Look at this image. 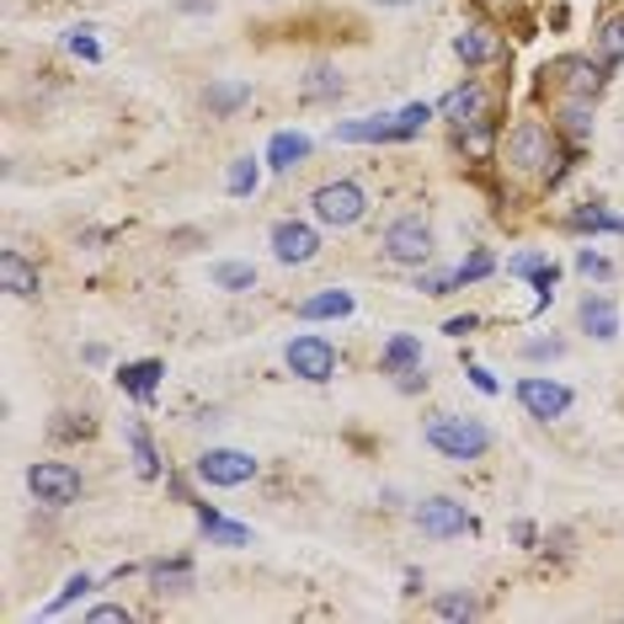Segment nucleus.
I'll list each match as a JSON object with an SVG mask.
<instances>
[{
  "label": "nucleus",
  "mask_w": 624,
  "mask_h": 624,
  "mask_svg": "<svg viewBox=\"0 0 624 624\" xmlns=\"http://www.w3.org/2000/svg\"><path fill=\"white\" fill-rule=\"evenodd\" d=\"M507 161L518 166V171H539V177H561V144H556V133L545 124H518L507 133Z\"/></svg>",
  "instance_id": "obj_1"
},
{
  "label": "nucleus",
  "mask_w": 624,
  "mask_h": 624,
  "mask_svg": "<svg viewBox=\"0 0 624 624\" xmlns=\"http://www.w3.org/2000/svg\"><path fill=\"white\" fill-rule=\"evenodd\" d=\"M428 443H433L443 459L470 464V459H481V454L492 448V433H486L475 417H433V422H428Z\"/></svg>",
  "instance_id": "obj_2"
},
{
  "label": "nucleus",
  "mask_w": 624,
  "mask_h": 624,
  "mask_svg": "<svg viewBox=\"0 0 624 624\" xmlns=\"http://www.w3.org/2000/svg\"><path fill=\"white\" fill-rule=\"evenodd\" d=\"M27 486H33V497L49 501V507H69V501H80V492H86L80 470H75V464H64V459H43V464H33V470H27Z\"/></svg>",
  "instance_id": "obj_3"
},
{
  "label": "nucleus",
  "mask_w": 624,
  "mask_h": 624,
  "mask_svg": "<svg viewBox=\"0 0 624 624\" xmlns=\"http://www.w3.org/2000/svg\"><path fill=\"white\" fill-rule=\"evenodd\" d=\"M315 214L326 219V225H336V230H347V225H358L364 219V208H369V198L358 182H326V188H315Z\"/></svg>",
  "instance_id": "obj_4"
},
{
  "label": "nucleus",
  "mask_w": 624,
  "mask_h": 624,
  "mask_svg": "<svg viewBox=\"0 0 624 624\" xmlns=\"http://www.w3.org/2000/svg\"><path fill=\"white\" fill-rule=\"evenodd\" d=\"M384 256L400 262V267H422V262L433 256V230H428L422 219H395V225L384 230Z\"/></svg>",
  "instance_id": "obj_5"
},
{
  "label": "nucleus",
  "mask_w": 624,
  "mask_h": 624,
  "mask_svg": "<svg viewBox=\"0 0 624 624\" xmlns=\"http://www.w3.org/2000/svg\"><path fill=\"white\" fill-rule=\"evenodd\" d=\"M283 358H289L294 374L310 379V384H326V379L336 374V347H331L326 336H294Z\"/></svg>",
  "instance_id": "obj_6"
},
{
  "label": "nucleus",
  "mask_w": 624,
  "mask_h": 624,
  "mask_svg": "<svg viewBox=\"0 0 624 624\" xmlns=\"http://www.w3.org/2000/svg\"><path fill=\"white\" fill-rule=\"evenodd\" d=\"M251 475H256V459L241 448H208L198 459V481H208V486H246Z\"/></svg>",
  "instance_id": "obj_7"
},
{
  "label": "nucleus",
  "mask_w": 624,
  "mask_h": 624,
  "mask_svg": "<svg viewBox=\"0 0 624 624\" xmlns=\"http://www.w3.org/2000/svg\"><path fill=\"white\" fill-rule=\"evenodd\" d=\"M518 400H523V411L539 417V422H556V417L571 411V390L556 384V379H518Z\"/></svg>",
  "instance_id": "obj_8"
},
{
  "label": "nucleus",
  "mask_w": 624,
  "mask_h": 624,
  "mask_svg": "<svg viewBox=\"0 0 624 624\" xmlns=\"http://www.w3.org/2000/svg\"><path fill=\"white\" fill-rule=\"evenodd\" d=\"M417 523H422V534H428V539H454V534L475 529V523H470V512H464V501H448V497L422 501V507H417Z\"/></svg>",
  "instance_id": "obj_9"
},
{
  "label": "nucleus",
  "mask_w": 624,
  "mask_h": 624,
  "mask_svg": "<svg viewBox=\"0 0 624 624\" xmlns=\"http://www.w3.org/2000/svg\"><path fill=\"white\" fill-rule=\"evenodd\" d=\"M315 251H320V235H315L310 225L283 219V225L272 230V256H278V262H310Z\"/></svg>",
  "instance_id": "obj_10"
},
{
  "label": "nucleus",
  "mask_w": 624,
  "mask_h": 624,
  "mask_svg": "<svg viewBox=\"0 0 624 624\" xmlns=\"http://www.w3.org/2000/svg\"><path fill=\"white\" fill-rule=\"evenodd\" d=\"M443 118H454V124H475V118H486L492 113V97H486V86H459V91H448L443 97V107H437Z\"/></svg>",
  "instance_id": "obj_11"
},
{
  "label": "nucleus",
  "mask_w": 624,
  "mask_h": 624,
  "mask_svg": "<svg viewBox=\"0 0 624 624\" xmlns=\"http://www.w3.org/2000/svg\"><path fill=\"white\" fill-rule=\"evenodd\" d=\"M576 315H582V331H587V336H598V342H614V336H620V310H614L609 294H587Z\"/></svg>",
  "instance_id": "obj_12"
},
{
  "label": "nucleus",
  "mask_w": 624,
  "mask_h": 624,
  "mask_svg": "<svg viewBox=\"0 0 624 624\" xmlns=\"http://www.w3.org/2000/svg\"><path fill=\"white\" fill-rule=\"evenodd\" d=\"M0 289L16 294V300L38 294V267H33L22 251H0Z\"/></svg>",
  "instance_id": "obj_13"
},
{
  "label": "nucleus",
  "mask_w": 624,
  "mask_h": 624,
  "mask_svg": "<svg viewBox=\"0 0 624 624\" xmlns=\"http://www.w3.org/2000/svg\"><path fill=\"white\" fill-rule=\"evenodd\" d=\"M598 86H603V69L593 60H561V91L565 97H598Z\"/></svg>",
  "instance_id": "obj_14"
},
{
  "label": "nucleus",
  "mask_w": 624,
  "mask_h": 624,
  "mask_svg": "<svg viewBox=\"0 0 624 624\" xmlns=\"http://www.w3.org/2000/svg\"><path fill=\"white\" fill-rule=\"evenodd\" d=\"M198 523H203V534H208L214 545H225V550H241V545H251V529L230 523V518H219V512H214V507H203V501H198Z\"/></svg>",
  "instance_id": "obj_15"
},
{
  "label": "nucleus",
  "mask_w": 624,
  "mask_h": 624,
  "mask_svg": "<svg viewBox=\"0 0 624 624\" xmlns=\"http://www.w3.org/2000/svg\"><path fill=\"white\" fill-rule=\"evenodd\" d=\"M497 33H492V27H464V33H459V38H454V54H459V60L464 64H486V60H497Z\"/></svg>",
  "instance_id": "obj_16"
},
{
  "label": "nucleus",
  "mask_w": 624,
  "mask_h": 624,
  "mask_svg": "<svg viewBox=\"0 0 624 624\" xmlns=\"http://www.w3.org/2000/svg\"><path fill=\"white\" fill-rule=\"evenodd\" d=\"M336 139L342 144H384V139H400V124L395 118H364V124H342Z\"/></svg>",
  "instance_id": "obj_17"
},
{
  "label": "nucleus",
  "mask_w": 624,
  "mask_h": 624,
  "mask_svg": "<svg viewBox=\"0 0 624 624\" xmlns=\"http://www.w3.org/2000/svg\"><path fill=\"white\" fill-rule=\"evenodd\" d=\"M310 155V139L305 133H272V144H267V166L272 171H289V166H300Z\"/></svg>",
  "instance_id": "obj_18"
},
{
  "label": "nucleus",
  "mask_w": 624,
  "mask_h": 624,
  "mask_svg": "<svg viewBox=\"0 0 624 624\" xmlns=\"http://www.w3.org/2000/svg\"><path fill=\"white\" fill-rule=\"evenodd\" d=\"M342 315H353V294H342V289H326L300 305V320H342Z\"/></svg>",
  "instance_id": "obj_19"
},
{
  "label": "nucleus",
  "mask_w": 624,
  "mask_h": 624,
  "mask_svg": "<svg viewBox=\"0 0 624 624\" xmlns=\"http://www.w3.org/2000/svg\"><path fill=\"white\" fill-rule=\"evenodd\" d=\"M379 369H384V374H406V369H422V342H417V336H395V342L384 347Z\"/></svg>",
  "instance_id": "obj_20"
},
{
  "label": "nucleus",
  "mask_w": 624,
  "mask_h": 624,
  "mask_svg": "<svg viewBox=\"0 0 624 624\" xmlns=\"http://www.w3.org/2000/svg\"><path fill=\"white\" fill-rule=\"evenodd\" d=\"M241 102H251L246 80H214V86H208V113H214V118H230Z\"/></svg>",
  "instance_id": "obj_21"
},
{
  "label": "nucleus",
  "mask_w": 624,
  "mask_h": 624,
  "mask_svg": "<svg viewBox=\"0 0 624 624\" xmlns=\"http://www.w3.org/2000/svg\"><path fill=\"white\" fill-rule=\"evenodd\" d=\"M214 289H225V294H246V289H256V267L251 262H214Z\"/></svg>",
  "instance_id": "obj_22"
},
{
  "label": "nucleus",
  "mask_w": 624,
  "mask_h": 624,
  "mask_svg": "<svg viewBox=\"0 0 624 624\" xmlns=\"http://www.w3.org/2000/svg\"><path fill=\"white\" fill-rule=\"evenodd\" d=\"M128 448H133V470H139L144 481H155V475H161V459H155V443H150V433H144L139 422L128 428Z\"/></svg>",
  "instance_id": "obj_23"
},
{
  "label": "nucleus",
  "mask_w": 624,
  "mask_h": 624,
  "mask_svg": "<svg viewBox=\"0 0 624 624\" xmlns=\"http://www.w3.org/2000/svg\"><path fill=\"white\" fill-rule=\"evenodd\" d=\"M161 374H166V369L150 358V364H128V369H118V384H124L128 395H139V400H144V395L155 390V379H161Z\"/></svg>",
  "instance_id": "obj_24"
},
{
  "label": "nucleus",
  "mask_w": 624,
  "mask_h": 624,
  "mask_svg": "<svg viewBox=\"0 0 624 624\" xmlns=\"http://www.w3.org/2000/svg\"><path fill=\"white\" fill-rule=\"evenodd\" d=\"M598 54H603V64L624 60V16H603L598 22Z\"/></svg>",
  "instance_id": "obj_25"
},
{
  "label": "nucleus",
  "mask_w": 624,
  "mask_h": 624,
  "mask_svg": "<svg viewBox=\"0 0 624 624\" xmlns=\"http://www.w3.org/2000/svg\"><path fill=\"white\" fill-rule=\"evenodd\" d=\"M256 182H262V166H256L251 155H241V161H230V171H225V192L246 198V192H256Z\"/></svg>",
  "instance_id": "obj_26"
},
{
  "label": "nucleus",
  "mask_w": 624,
  "mask_h": 624,
  "mask_svg": "<svg viewBox=\"0 0 624 624\" xmlns=\"http://www.w3.org/2000/svg\"><path fill=\"white\" fill-rule=\"evenodd\" d=\"M150 576H155V587H161V593H188V587H192V565L188 561H161Z\"/></svg>",
  "instance_id": "obj_27"
},
{
  "label": "nucleus",
  "mask_w": 624,
  "mask_h": 624,
  "mask_svg": "<svg viewBox=\"0 0 624 624\" xmlns=\"http://www.w3.org/2000/svg\"><path fill=\"white\" fill-rule=\"evenodd\" d=\"M459 144L475 155V161H486L492 155V118H475V124H459Z\"/></svg>",
  "instance_id": "obj_28"
},
{
  "label": "nucleus",
  "mask_w": 624,
  "mask_h": 624,
  "mask_svg": "<svg viewBox=\"0 0 624 624\" xmlns=\"http://www.w3.org/2000/svg\"><path fill=\"white\" fill-rule=\"evenodd\" d=\"M305 97H310V102L342 97V75H336V69H310V80H305Z\"/></svg>",
  "instance_id": "obj_29"
},
{
  "label": "nucleus",
  "mask_w": 624,
  "mask_h": 624,
  "mask_svg": "<svg viewBox=\"0 0 624 624\" xmlns=\"http://www.w3.org/2000/svg\"><path fill=\"white\" fill-rule=\"evenodd\" d=\"M437 614H443V620H475L481 603H475L470 593H448V598H437Z\"/></svg>",
  "instance_id": "obj_30"
},
{
  "label": "nucleus",
  "mask_w": 624,
  "mask_h": 624,
  "mask_svg": "<svg viewBox=\"0 0 624 624\" xmlns=\"http://www.w3.org/2000/svg\"><path fill=\"white\" fill-rule=\"evenodd\" d=\"M428 118H433V107H428V102H411L406 113H395V124H400V139H411V133L428 124Z\"/></svg>",
  "instance_id": "obj_31"
},
{
  "label": "nucleus",
  "mask_w": 624,
  "mask_h": 624,
  "mask_svg": "<svg viewBox=\"0 0 624 624\" xmlns=\"http://www.w3.org/2000/svg\"><path fill=\"white\" fill-rule=\"evenodd\" d=\"M86 593H91V576L80 571V576H69V582H64V587H60V598L49 603V614H60L64 603H75V598H86Z\"/></svg>",
  "instance_id": "obj_32"
},
{
  "label": "nucleus",
  "mask_w": 624,
  "mask_h": 624,
  "mask_svg": "<svg viewBox=\"0 0 624 624\" xmlns=\"http://www.w3.org/2000/svg\"><path fill=\"white\" fill-rule=\"evenodd\" d=\"M417 289H422V294H454V289H459V267H454V272H428Z\"/></svg>",
  "instance_id": "obj_33"
},
{
  "label": "nucleus",
  "mask_w": 624,
  "mask_h": 624,
  "mask_svg": "<svg viewBox=\"0 0 624 624\" xmlns=\"http://www.w3.org/2000/svg\"><path fill=\"white\" fill-rule=\"evenodd\" d=\"M486 272H492V256H486V251H475V256L459 267V289H464V283H475V278H486Z\"/></svg>",
  "instance_id": "obj_34"
},
{
  "label": "nucleus",
  "mask_w": 624,
  "mask_h": 624,
  "mask_svg": "<svg viewBox=\"0 0 624 624\" xmlns=\"http://www.w3.org/2000/svg\"><path fill=\"white\" fill-rule=\"evenodd\" d=\"M556 283H561V267H550V262H545V267L534 272V289H539V305H550V294H556Z\"/></svg>",
  "instance_id": "obj_35"
},
{
  "label": "nucleus",
  "mask_w": 624,
  "mask_h": 624,
  "mask_svg": "<svg viewBox=\"0 0 624 624\" xmlns=\"http://www.w3.org/2000/svg\"><path fill=\"white\" fill-rule=\"evenodd\" d=\"M69 54H80V60H102V49H97V38L80 27V33H69Z\"/></svg>",
  "instance_id": "obj_36"
},
{
  "label": "nucleus",
  "mask_w": 624,
  "mask_h": 624,
  "mask_svg": "<svg viewBox=\"0 0 624 624\" xmlns=\"http://www.w3.org/2000/svg\"><path fill=\"white\" fill-rule=\"evenodd\" d=\"M539 267H545V256H534V251H523V256H512V262H507V272H518V278H534Z\"/></svg>",
  "instance_id": "obj_37"
},
{
  "label": "nucleus",
  "mask_w": 624,
  "mask_h": 624,
  "mask_svg": "<svg viewBox=\"0 0 624 624\" xmlns=\"http://www.w3.org/2000/svg\"><path fill=\"white\" fill-rule=\"evenodd\" d=\"M91 624H128V609L124 603H102V609H91Z\"/></svg>",
  "instance_id": "obj_38"
},
{
  "label": "nucleus",
  "mask_w": 624,
  "mask_h": 624,
  "mask_svg": "<svg viewBox=\"0 0 624 624\" xmlns=\"http://www.w3.org/2000/svg\"><path fill=\"white\" fill-rule=\"evenodd\" d=\"M576 267H582L587 278H609V262H603L598 251H582V256H576Z\"/></svg>",
  "instance_id": "obj_39"
},
{
  "label": "nucleus",
  "mask_w": 624,
  "mask_h": 624,
  "mask_svg": "<svg viewBox=\"0 0 624 624\" xmlns=\"http://www.w3.org/2000/svg\"><path fill=\"white\" fill-rule=\"evenodd\" d=\"M523 353H529V358H534V364H545V358H561L565 347H561V342H529V347H523Z\"/></svg>",
  "instance_id": "obj_40"
},
{
  "label": "nucleus",
  "mask_w": 624,
  "mask_h": 624,
  "mask_svg": "<svg viewBox=\"0 0 624 624\" xmlns=\"http://www.w3.org/2000/svg\"><path fill=\"white\" fill-rule=\"evenodd\" d=\"M443 331H448V336H464V331H475V315H454Z\"/></svg>",
  "instance_id": "obj_41"
},
{
  "label": "nucleus",
  "mask_w": 624,
  "mask_h": 624,
  "mask_svg": "<svg viewBox=\"0 0 624 624\" xmlns=\"http://www.w3.org/2000/svg\"><path fill=\"white\" fill-rule=\"evenodd\" d=\"M512 539H518L523 550H534V523H512Z\"/></svg>",
  "instance_id": "obj_42"
},
{
  "label": "nucleus",
  "mask_w": 624,
  "mask_h": 624,
  "mask_svg": "<svg viewBox=\"0 0 624 624\" xmlns=\"http://www.w3.org/2000/svg\"><path fill=\"white\" fill-rule=\"evenodd\" d=\"M470 379H475V390H486V395H492V390H497V379L486 374V369H470Z\"/></svg>",
  "instance_id": "obj_43"
},
{
  "label": "nucleus",
  "mask_w": 624,
  "mask_h": 624,
  "mask_svg": "<svg viewBox=\"0 0 624 624\" xmlns=\"http://www.w3.org/2000/svg\"><path fill=\"white\" fill-rule=\"evenodd\" d=\"M379 5H411V0H379Z\"/></svg>",
  "instance_id": "obj_44"
}]
</instances>
